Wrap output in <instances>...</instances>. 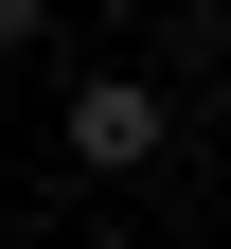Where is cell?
I'll return each instance as SVG.
<instances>
[{"label": "cell", "mask_w": 231, "mask_h": 249, "mask_svg": "<svg viewBox=\"0 0 231 249\" xmlns=\"http://www.w3.org/2000/svg\"><path fill=\"white\" fill-rule=\"evenodd\" d=\"M36 36H53V0H0V53H36Z\"/></svg>", "instance_id": "obj_2"}, {"label": "cell", "mask_w": 231, "mask_h": 249, "mask_svg": "<svg viewBox=\"0 0 231 249\" xmlns=\"http://www.w3.org/2000/svg\"><path fill=\"white\" fill-rule=\"evenodd\" d=\"M71 160H89V178H142V160H160V89H142V71H89V89H71Z\"/></svg>", "instance_id": "obj_1"}]
</instances>
